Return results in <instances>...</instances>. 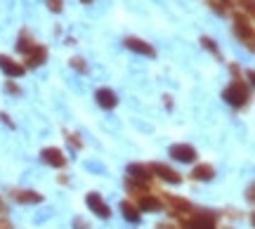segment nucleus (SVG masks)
Returning <instances> with one entry per match:
<instances>
[{
	"label": "nucleus",
	"instance_id": "412c9836",
	"mask_svg": "<svg viewBox=\"0 0 255 229\" xmlns=\"http://www.w3.org/2000/svg\"><path fill=\"white\" fill-rule=\"evenodd\" d=\"M201 45H203V47H208V50H210V52H213V55H215V57H220V59H222V55H220V47H218V43H215L213 38L203 36V38H201Z\"/></svg>",
	"mask_w": 255,
	"mask_h": 229
},
{
	"label": "nucleus",
	"instance_id": "423d86ee",
	"mask_svg": "<svg viewBox=\"0 0 255 229\" xmlns=\"http://www.w3.org/2000/svg\"><path fill=\"white\" fill-rule=\"evenodd\" d=\"M149 170H151V175H154V177H161V180H165V182H170V184H180V182H182V175L177 173L175 168L165 165V163H151V165H149Z\"/></svg>",
	"mask_w": 255,
	"mask_h": 229
},
{
	"label": "nucleus",
	"instance_id": "1a4fd4ad",
	"mask_svg": "<svg viewBox=\"0 0 255 229\" xmlns=\"http://www.w3.org/2000/svg\"><path fill=\"white\" fill-rule=\"evenodd\" d=\"M0 69H2V74L9 76V78H19V76L26 74L24 64L17 62V59H12L9 55H0Z\"/></svg>",
	"mask_w": 255,
	"mask_h": 229
},
{
	"label": "nucleus",
	"instance_id": "f257e3e1",
	"mask_svg": "<svg viewBox=\"0 0 255 229\" xmlns=\"http://www.w3.org/2000/svg\"><path fill=\"white\" fill-rule=\"evenodd\" d=\"M218 213L215 211H196L187 218H180V229H218Z\"/></svg>",
	"mask_w": 255,
	"mask_h": 229
},
{
	"label": "nucleus",
	"instance_id": "4468645a",
	"mask_svg": "<svg viewBox=\"0 0 255 229\" xmlns=\"http://www.w3.org/2000/svg\"><path fill=\"white\" fill-rule=\"evenodd\" d=\"M95 100H97V104H100L102 109H114L119 104V97H116V92L111 90V88H100V90L95 92Z\"/></svg>",
	"mask_w": 255,
	"mask_h": 229
},
{
	"label": "nucleus",
	"instance_id": "2eb2a0df",
	"mask_svg": "<svg viewBox=\"0 0 255 229\" xmlns=\"http://www.w3.org/2000/svg\"><path fill=\"white\" fill-rule=\"evenodd\" d=\"M135 206L139 208V213H142V211H151V213H154V211H161V208H163V201H161L156 194H144V196H139V199L135 201Z\"/></svg>",
	"mask_w": 255,
	"mask_h": 229
},
{
	"label": "nucleus",
	"instance_id": "a211bd4d",
	"mask_svg": "<svg viewBox=\"0 0 255 229\" xmlns=\"http://www.w3.org/2000/svg\"><path fill=\"white\" fill-rule=\"evenodd\" d=\"M213 177H215V168L208 163H201L191 170V180H199V182H208Z\"/></svg>",
	"mask_w": 255,
	"mask_h": 229
},
{
	"label": "nucleus",
	"instance_id": "6e6552de",
	"mask_svg": "<svg viewBox=\"0 0 255 229\" xmlns=\"http://www.w3.org/2000/svg\"><path fill=\"white\" fill-rule=\"evenodd\" d=\"M126 47L128 50H132V52H137V55H144V57H156V50L151 43H146V40H142V38L137 36H128L126 40Z\"/></svg>",
	"mask_w": 255,
	"mask_h": 229
},
{
	"label": "nucleus",
	"instance_id": "7ed1b4c3",
	"mask_svg": "<svg viewBox=\"0 0 255 229\" xmlns=\"http://www.w3.org/2000/svg\"><path fill=\"white\" fill-rule=\"evenodd\" d=\"M222 100L227 102V104H232L234 109H244L248 102H251V88H248V83L232 81L225 88V92H222Z\"/></svg>",
	"mask_w": 255,
	"mask_h": 229
},
{
	"label": "nucleus",
	"instance_id": "473e14b6",
	"mask_svg": "<svg viewBox=\"0 0 255 229\" xmlns=\"http://www.w3.org/2000/svg\"><path fill=\"white\" fill-rule=\"evenodd\" d=\"M225 229H229V227H225Z\"/></svg>",
	"mask_w": 255,
	"mask_h": 229
},
{
	"label": "nucleus",
	"instance_id": "f3484780",
	"mask_svg": "<svg viewBox=\"0 0 255 229\" xmlns=\"http://www.w3.org/2000/svg\"><path fill=\"white\" fill-rule=\"evenodd\" d=\"M36 47V38L28 33L26 28L19 33V38H17V52H21V55H28L31 50Z\"/></svg>",
	"mask_w": 255,
	"mask_h": 229
},
{
	"label": "nucleus",
	"instance_id": "2f4dec72",
	"mask_svg": "<svg viewBox=\"0 0 255 229\" xmlns=\"http://www.w3.org/2000/svg\"><path fill=\"white\" fill-rule=\"evenodd\" d=\"M81 2H92V0H81Z\"/></svg>",
	"mask_w": 255,
	"mask_h": 229
},
{
	"label": "nucleus",
	"instance_id": "f8f14e48",
	"mask_svg": "<svg viewBox=\"0 0 255 229\" xmlns=\"http://www.w3.org/2000/svg\"><path fill=\"white\" fill-rule=\"evenodd\" d=\"M128 175H130V180L142 184H151V180H154V175H151L146 163H130L128 165Z\"/></svg>",
	"mask_w": 255,
	"mask_h": 229
},
{
	"label": "nucleus",
	"instance_id": "9b49d317",
	"mask_svg": "<svg viewBox=\"0 0 255 229\" xmlns=\"http://www.w3.org/2000/svg\"><path fill=\"white\" fill-rule=\"evenodd\" d=\"M168 154L173 156L175 161H182V163H194L196 156H199L191 144H173V147L168 149Z\"/></svg>",
	"mask_w": 255,
	"mask_h": 229
},
{
	"label": "nucleus",
	"instance_id": "c85d7f7f",
	"mask_svg": "<svg viewBox=\"0 0 255 229\" xmlns=\"http://www.w3.org/2000/svg\"><path fill=\"white\" fill-rule=\"evenodd\" d=\"M0 120H2V123H5L7 128H14V123L9 120V116H7V114H0Z\"/></svg>",
	"mask_w": 255,
	"mask_h": 229
},
{
	"label": "nucleus",
	"instance_id": "5701e85b",
	"mask_svg": "<svg viewBox=\"0 0 255 229\" xmlns=\"http://www.w3.org/2000/svg\"><path fill=\"white\" fill-rule=\"evenodd\" d=\"M66 142H69V144H71L73 149H83L81 135H76V132H69V135H66Z\"/></svg>",
	"mask_w": 255,
	"mask_h": 229
},
{
	"label": "nucleus",
	"instance_id": "9d476101",
	"mask_svg": "<svg viewBox=\"0 0 255 229\" xmlns=\"http://www.w3.org/2000/svg\"><path fill=\"white\" fill-rule=\"evenodd\" d=\"M24 69H36V66H43L47 62V47L40 45V43H36V47L28 52V55H24Z\"/></svg>",
	"mask_w": 255,
	"mask_h": 229
},
{
	"label": "nucleus",
	"instance_id": "cd10ccee",
	"mask_svg": "<svg viewBox=\"0 0 255 229\" xmlns=\"http://www.w3.org/2000/svg\"><path fill=\"white\" fill-rule=\"evenodd\" d=\"M0 229H14V227H12V222L7 218H0Z\"/></svg>",
	"mask_w": 255,
	"mask_h": 229
},
{
	"label": "nucleus",
	"instance_id": "ddd939ff",
	"mask_svg": "<svg viewBox=\"0 0 255 229\" xmlns=\"http://www.w3.org/2000/svg\"><path fill=\"white\" fill-rule=\"evenodd\" d=\"M12 199L17 203H24V206H33V203H40L43 201V194L33 192V189H12Z\"/></svg>",
	"mask_w": 255,
	"mask_h": 229
},
{
	"label": "nucleus",
	"instance_id": "20e7f679",
	"mask_svg": "<svg viewBox=\"0 0 255 229\" xmlns=\"http://www.w3.org/2000/svg\"><path fill=\"white\" fill-rule=\"evenodd\" d=\"M163 201H165V206H168V213H170L173 218H177V220H180V218H187L189 213L196 211L187 199L175 196V194H163Z\"/></svg>",
	"mask_w": 255,
	"mask_h": 229
},
{
	"label": "nucleus",
	"instance_id": "4be33fe9",
	"mask_svg": "<svg viewBox=\"0 0 255 229\" xmlns=\"http://www.w3.org/2000/svg\"><path fill=\"white\" fill-rule=\"evenodd\" d=\"M71 66L78 71V74H88V64H85V59H83V57H73Z\"/></svg>",
	"mask_w": 255,
	"mask_h": 229
},
{
	"label": "nucleus",
	"instance_id": "aec40b11",
	"mask_svg": "<svg viewBox=\"0 0 255 229\" xmlns=\"http://www.w3.org/2000/svg\"><path fill=\"white\" fill-rule=\"evenodd\" d=\"M239 5V12H244L248 17L253 19V12H255V0H237Z\"/></svg>",
	"mask_w": 255,
	"mask_h": 229
},
{
	"label": "nucleus",
	"instance_id": "f03ea898",
	"mask_svg": "<svg viewBox=\"0 0 255 229\" xmlns=\"http://www.w3.org/2000/svg\"><path fill=\"white\" fill-rule=\"evenodd\" d=\"M232 21H234V36L241 40V43H246V47L253 52V43H255V26H253V19L244 14V12H234L232 14Z\"/></svg>",
	"mask_w": 255,
	"mask_h": 229
},
{
	"label": "nucleus",
	"instance_id": "6ab92c4d",
	"mask_svg": "<svg viewBox=\"0 0 255 229\" xmlns=\"http://www.w3.org/2000/svg\"><path fill=\"white\" fill-rule=\"evenodd\" d=\"M126 189H128V194H132L135 199H139V196L149 194V184L135 182V180H130V177H128V180H126Z\"/></svg>",
	"mask_w": 255,
	"mask_h": 229
},
{
	"label": "nucleus",
	"instance_id": "dca6fc26",
	"mask_svg": "<svg viewBox=\"0 0 255 229\" xmlns=\"http://www.w3.org/2000/svg\"><path fill=\"white\" fill-rule=\"evenodd\" d=\"M121 213H123V218H126L128 222H132V225H137V222L142 220V213H139V208L135 206V201H130V199H126V201H121Z\"/></svg>",
	"mask_w": 255,
	"mask_h": 229
},
{
	"label": "nucleus",
	"instance_id": "0eeeda50",
	"mask_svg": "<svg viewBox=\"0 0 255 229\" xmlns=\"http://www.w3.org/2000/svg\"><path fill=\"white\" fill-rule=\"evenodd\" d=\"M40 158L52 168H66V163H69V158L64 156V151L59 147H45L40 151Z\"/></svg>",
	"mask_w": 255,
	"mask_h": 229
},
{
	"label": "nucleus",
	"instance_id": "a878e982",
	"mask_svg": "<svg viewBox=\"0 0 255 229\" xmlns=\"http://www.w3.org/2000/svg\"><path fill=\"white\" fill-rule=\"evenodd\" d=\"M73 227L76 229H88V222L81 220V218H76V220H73Z\"/></svg>",
	"mask_w": 255,
	"mask_h": 229
},
{
	"label": "nucleus",
	"instance_id": "7c9ffc66",
	"mask_svg": "<svg viewBox=\"0 0 255 229\" xmlns=\"http://www.w3.org/2000/svg\"><path fill=\"white\" fill-rule=\"evenodd\" d=\"M218 2H220V5H222L225 9H229L232 5H234V0H218Z\"/></svg>",
	"mask_w": 255,
	"mask_h": 229
},
{
	"label": "nucleus",
	"instance_id": "393cba45",
	"mask_svg": "<svg viewBox=\"0 0 255 229\" xmlns=\"http://www.w3.org/2000/svg\"><path fill=\"white\" fill-rule=\"evenodd\" d=\"M5 90H7L9 95H19V92H21V90H19V85L14 81H7V83H5Z\"/></svg>",
	"mask_w": 255,
	"mask_h": 229
},
{
	"label": "nucleus",
	"instance_id": "c756f323",
	"mask_svg": "<svg viewBox=\"0 0 255 229\" xmlns=\"http://www.w3.org/2000/svg\"><path fill=\"white\" fill-rule=\"evenodd\" d=\"M255 187H253V184H251V187H248V189H246V199H248V201H251V203H253V199H255Z\"/></svg>",
	"mask_w": 255,
	"mask_h": 229
},
{
	"label": "nucleus",
	"instance_id": "b1692460",
	"mask_svg": "<svg viewBox=\"0 0 255 229\" xmlns=\"http://www.w3.org/2000/svg\"><path fill=\"white\" fill-rule=\"evenodd\" d=\"M45 5L52 9V12H62V9H64V0H45Z\"/></svg>",
	"mask_w": 255,
	"mask_h": 229
},
{
	"label": "nucleus",
	"instance_id": "bb28decb",
	"mask_svg": "<svg viewBox=\"0 0 255 229\" xmlns=\"http://www.w3.org/2000/svg\"><path fill=\"white\" fill-rule=\"evenodd\" d=\"M156 229H180V227L173 225V222H161V225H156Z\"/></svg>",
	"mask_w": 255,
	"mask_h": 229
},
{
	"label": "nucleus",
	"instance_id": "39448f33",
	"mask_svg": "<svg viewBox=\"0 0 255 229\" xmlns=\"http://www.w3.org/2000/svg\"><path fill=\"white\" fill-rule=\"evenodd\" d=\"M85 203H88V208H90L97 218H102V220H107V218H111V208L104 203V199H102V194L97 192H90L88 196H85Z\"/></svg>",
	"mask_w": 255,
	"mask_h": 229
}]
</instances>
